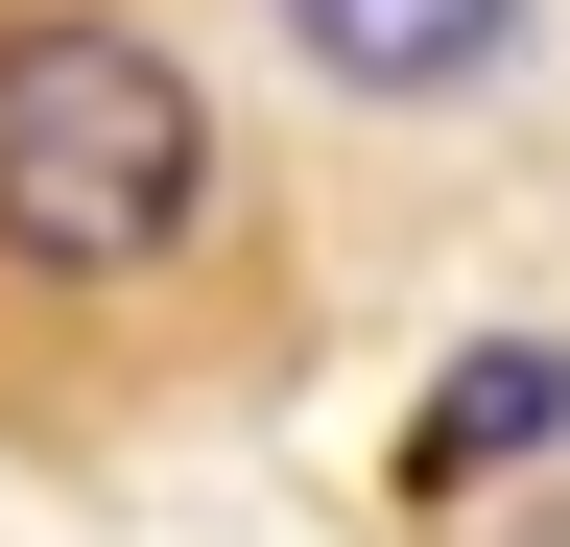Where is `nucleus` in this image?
Returning <instances> with one entry per match:
<instances>
[{"label":"nucleus","instance_id":"nucleus-2","mask_svg":"<svg viewBox=\"0 0 570 547\" xmlns=\"http://www.w3.org/2000/svg\"><path fill=\"white\" fill-rule=\"evenodd\" d=\"M285 25H309V48H333V72H356V96H452V72H475V48H499V25H523V0H285Z\"/></svg>","mask_w":570,"mask_h":547},{"label":"nucleus","instance_id":"nucleus-3","mask_svg":"<svg viewBox=\"0 0 570 547\" xmlns=\"http://www.w3.org/2000/svg\"><path fill=\"white\" fill-rule=\"evenodd\" d=\"M523 429H570V358H475V381H428V500H452V476H499V452H523Z\"/></svg>","mask_w":570,"mask_h":547},{"label":"nucleus","instance_id":"nucleus-1","mask_svg":"<svg viewBox=\"0 0 570 547\" xmlns=\"http://www.w3.org/2000/svg\"><path fill=\"white\" fill-rule=\"evenodd\" d=\"M214 191V119L142 25L96 0H48V25H0V262L24 286H119V262H167Z\"/></svg>","mask_w":570,"mask_h":547}]
</instances>
